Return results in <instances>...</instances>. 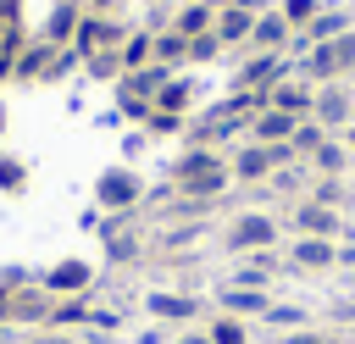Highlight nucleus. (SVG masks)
<instances>
[{"mask_svg": "<svg viewBox=\"0 0 355 344\" xmlns=\"http://www.w3.org/2000/svg\"><path fill=\"white\" fill-rule=\"evenodd\" d=\"M144 144H150V133H144V128H128V133H122V150H128V161H133Z\"/></svg>", "mask_w": 355, "mask_h": 344, "instance_id": "43", "label": "nucleus"}, {"mask_svg": "<svg viewBox=\"0 0 355 344\" xmlns=\"http://www.w3.org/2000/svg\"><path fill=\"white\" fill-rule=\"evenodd\" d=\"M266 183H277V194H300V172H288V166H277Z\"/></svg>", "mask_w": 355, "mask_h": 344, "instance_id": "42", "label": "nucleus"}, {"mask_svg": "<svg viewBox=\"0 0 355 344\" xmlns=\"http://www.w3.org/2000/svg\"><path fill=\"white\" fill-rule=\"evenodd\" d=\"M83 67V55L67 44V50H50V61H44V72H39V83H61L67 72H78Z\"/></svg>", "mask_w": 355, "mask_h": 344, "instance_id": "30", "label": "nucleus"}, {"mask_svg": "<svg viewBox=\"0 0 355 344\" xmlns=\"http://www.w3.org/2000/svg\"><path fill=\"white\" fill-rule=\"evenodd\" d=\"M89 311H94V305H89V294L55 300V305H50V322H44V327H61V333H72V327H83V322H89Z\"/></svg>", "mask_w": 355, "mask_h": 344, "instance_id": "27", "label": "nucleus"}, {"mask_svg": "<svg viewBox=\"0 0 355 344\" xmlns=\"http://www.w3.org/2000/svg\"><path fill=\"white\" fill-rule=\"evenodd\" d=\"M272 272H277V255H272V250H255V255H239V266L227 272V283H239V289H266Z\"/></svg>", "mask_w": 355, "mask_h": 344, "instance_id": "22", "label": "nucleus"}, {"mask_svg": "<svg viewBox=\"0 0 355 344\" xmlns=\"http://www.w3.org/2000/svg\"><path fill=\"white\" fill-rule=\"evenodd\" d=\"M89 283H94V266H89V261H78V255H61L55 266H44V272H39V289H44L50 300L89 294Z\"/></svg>", "mask_w": 355, "mask_h": 344, "instance_id": "7", "label": "nucleus"}, {"mask_svg": "<svg viewBox=\"0 0 355 344\" xmlns=\"http://www.w3.org/2000/svg\"><path fill=\"white\" fill-rule=\"evenodd\" d=\"M283 344H338V333H322V327H294V333H283Z\"/></svg>", "mask_w": 355, "mask_h": 344, "instance_id": "39", "label": "nucleus"}, {"mask_svg": "<svg viewBox=\"0 0 355 344\" xmlns=\"http://www.w3.org/2000/svg\"><path fill=\"white\" fill-rule=\"evenodd\" d=\"M277 244V222L272 211H239L227 227H222V255H255V250H272Z\"/></svg>", "mask_w": 355, "mask_h": 344, "instance_id": "3", "label": "nucleus"}, {"mask_svg": "<svg viewBox=\"0 0 355 344\" xmlns=\"http://www.w3.org/2000/svg\"><path fill=\"white\" fill-rule=\"evenodd\" d=\"M0 39H6V22H0Z\"/></svg>", "mask_w": 355, "mask_h": 344, "instance_id": "49", "label": "nucleus"}, {"mask_svg": "<svg viewBox=\"0 0 355 344\" xmlns=\"http://www.w3.org/2000/svg\"><path fill=\"white\" fill-rule=\"evenodd\" d=\"M322 139H327V128H316V122H311V117H305V122H300V128H294V139H288V144H294V155H300V161H305V155H311V150H316V144H322Z\"/></svg>", "mask_w": 355, "mask_h": 344, "instance_id": "38", "label": "nucleus"}, {"mask_svg": "<svg viewBox=\"0 0 355 344\" xmlns=\"http://www.w3.org/2000/svg\"><path fill=\"white\" fill-rule=\"evenodd\" d=\"M222 55H227V50H222V39H216V28H211V33H194V39H189V55H183V61H222Z\"/></svg>", "mask_w": 355, "mask_h": 344, "instance_id": "36", "label": "nucleus"}, {"mask_svg": "<svg viewBox=\"0 0 355 344\" xmlns=\"http://www.w3.org/2000/svg\"><path fill=\"white\" fill-rule=\"evenodd\" d=\"M139 128H144L150 139H172V133H183V117H172V111H155V105H150V117H144Z\"/></svg>", "mask_w": 355, "mask_h": 344, "instance_id": "37", "label": "nucleus"}, {"mask_svg": "<svg viewBox=\"0 0 355 344\" xmlns=\"http://www.w3.org/2000/svg\"><path fill=\"white\" fill-rule=\"evenodd\" d=\"M255 6H244V0H233V6H222L216 11V39H222V50H244L250 44V33H255Z\"/></svg>", "mask_w": 355, "mask_h": 344, "instance_id": "11", "label": "nucleus"}, {"mask_svg": "<svg viewBox=\"0 0 355 344\" xmlns=\"http://www.w3.org/2000/svg\"><path fill=\"white\" fill-rule=\"evenodd\" d=\"M178 344H211V333H183Z\"/></svg>", "mask_w": 355, "mask_h": 344, "instance_id": "46", "label": "nucleus"}, {"mask_svg": "<svg viewBox=\"0 0 355 344\" xmlns=\"http://www.w3.org/2000/svg\"><path fill=\"white\" fill-rule=\"evenodd\" d=\"M78 22H83V6H78V0H55L50 17H44V28H39V39L55 44V50H67V44L78 39Z\"/></svg>", "mask_w": 355, "mask_h": 344, "instance_id": "14", "label": "nucleus"}, {"mask_svg": "<svg viewBox=\"0 0 355 344\" xmlns=\"http://www.w3.org/2000/svg\"><path fill=\"white\" fill-rule=\"evenodd\" d=\"M344 150H349V155H355V122H349V128H344Z\"/></svg>", "mask_w": 355, "mask_h": 344, "instance_id": "47", "label": "nucleus"}, {"mask_svg": "<svg viewBox=\"0 0 355 344\" xmlns=\"http://www.w3.org/2000/svg\"><path fill=\"white\" fill-rule=\"evenodd\" d=\"M144 194H150V183L139 178L133 161H111V166H100V178H94V211H100V216H133V211L144 205Z\"/></svg>", "mask_w": 355, "mask_h": 344, "instance_id": "1", "label": "nucleus"}, {"mask_svg": "<svg viewBox=\"0 0 355 344\" xmlns=\"http://www.w3.org/2000/svg\"><path fill=\"white\" fill-rule=\"evenodd\" d=\"M50 50H55V44H44V39H28V44H22V55H17V72H11V83H39V72H44V61H50Z\"/></svg>", "mask_w": 355, "mask_h": 344, "instance_id": "26", "label": "nucleus"}, {"mask_svg": "<svg viewBox=\"0 0 355 344\" xmlns=\"http://www.w3.org/2000/svg\"><path fill=\"white\" fill-rule=\"evenodd\" d=\"M194 94H200V83H194V78H183V72H172V78H166V89L155 94V111H172V117H189V105H194Z\"/></svg>", "mask_w": 355, "mask_h": 344, "instance_id": "24", "label": "nucleus"}, {"mask_svg": "<svg viewBox=\"0 0 355 344\" xmlns=\"http://www.w3.org/2000/svg\"><path fill=\"white\" fill-rule=\"evenodd\" d=\"M277 78H288V55H250V61H239L227 94H272Z\"/></svg>", "mask_w": 355, "mask_h": 344, "instance_id": "5", "label": "nucleus"}, {"mask_svg": "<svg viewBox=\"0 0 355 344\" xmlns=\"http://www.w3.org/2000/svg\"><path fill=\"white\" fill-rule=\"evenodd\" d=\"M128 67H122V50H94V55H83V78L89 83H116Z\"/></svg>", "mask_w": 355, "mask_h": 344, "instance_id": "28", "label": "nucleus"}, {"mask_svg": "<svg viewBox=\"0 0 355 344\" xmlns=\"http://www.w3.org/2000/svg\"><path fill=\"white\" fill-rule=\"evenodd\" d=\"M122 39H128V22H122V17H94V11H83L72 50H78V55H94V50H122Z\"/></svg>", "mask_w": 355, "mask_h": 344, "instance_id": "8", "label": "nucleus"}, {"mask_svg": "<svg viewBox=\"0 0 355 344\" xmlns=\"http://www.w3.org/2000/svg\"><path fill=\"white\" fill-rule=\"evenodd\" d=\"M338 266H355V244H338Z\"/></svg>", "mask_w": 355, "mask_h": 344, "instance_id": "45", "label": "nucleus"}, {"mask_svg": "<svg viewBox=\"0 0 355 344\" xmlns=\"http://www.w3.org/2000/svg\"><path fill=\"white\" fill-rule=\"evenodd\" d=\"M166 28H172V33H183V39H194V33H211V28H216V11H211L205 0H183V6H172Z\"/></svg>", "mask_w": 355, "mask_h": 344, "instance_id": "23", "label": "nucleus"}, {"mask_svg": "<svg viewBox=\"0 0 355 344\" xmlns=\"http://www.w3.org/2000/svg\"><path fill=\"white\" fill-rule=\"evenodd\" d=\"M277 11H283V22H288L294 33H305V28H311V17L322 11V0H277Z\"/></svg>", "mask_w": 355, "mask_h": 344, "instance_id": "34", "label": "nucleus"}, {"mask_svg": "<svg viewBox=\"0 0 355 344\" xmlns=\"http://www.w3.org/2000/svg\"><path fill=\"white\" fill-rule=\"evenodd\" d=\"M300 122H305V117H288V111H277V105H261V111L250 117V139H255V144H288Z\"/></svg>", "mask_w": 355, "mask_h": 344, "instance_id": "15", "label": "nucleus"}, {"mask_svg": "<svg viewBox=\"0 0 355 344\" xmlns=\"http://www.w3.org/2000/svg\"><path fill=\"white\" fill-rule=\"evenodd\" d=\"M183 55H189V39L183 33H172V28H150V61H161V67H183Z\"/></svg>", "mask_w": 355, "mask_h": 344, "instance_id": "25", "label": "nucleus"}, {"mask_svg": "<svg viewBox=\"0 0 355 344\" xmlns=\"http://www.w3.org/2000/svg\"><path fill=\"white\" fill-rule=\"evenodd\" d=\"M216 166H227V150L189 144L183 155H172V183H183V178H200V172H216Z\"/></svg>", "mask_w": 355, "mask_h": 344, "instance_id": "21", "label": "nucleus"}, {"mask_svg": "<svg viewBox=\"0 0 355 344\" xmlns=\"http://www.w3.org/2000/svg\"><path fill=\"white\" fill-rule=\"evenodd\" d=\"M311 200H316V205H333V211H344V200H349V183H344V178H311Z\"/></svg>", "mask_w": 355, "mask_h": 344, "instance_id": "31", "label": "nucleus"}, {"mask_svg": "<svg viewBox=\"0 0 355 344\" xmlns=\"http://www.w3.org/2000/svg\"><path fill=\"white\" fill-rule=\"evenodd\" d=\"M227 172H233V183H266V178L277 172V161H272V144H255V139H244V144L227 155Z\"/></svg>", "mask_w": 355, "mask_h": 344, "instance_id": "10", "label": "nucleus"}, {"mask_svg": "<svg viewBox=\"0 0 355 344\" xmlns=\"http://www.w3.org/2000/svg\"><path fill=\"white\" fill-rule=\"evenodd\" d=\"M355 28V11L349 6H322L316 17H311V28L300 33L305 44H327V39H338V33H349Z\"/></svg>", "mask_w": 355, "mask_h": 344, "instance_id": "19", "label": "nucleus"}, {"mask_svg": "<svg viewBox=\"0 0 355 344\" xmlns=\"http://www.w3.org/2000/svg\"><path fill=\"white\" fill-rule=\"evenodd\" d=\"M205 333H211V344H250V327H244L239 316H227V311H216V322H211Z\"/></svg>", "mask_w": 355, "mask_h": 344, "instance_id": "32", "label": "nucleus"}, {"mask_svg": "<svg viewBox=\"0 0 355 344\" xmlns=\"http://www.w3.org/2000/svg\"><path fill=\"white\" fill-rule=\"evenodd\" d=\"M144 311H150L155 322H194V316H200V300H194V294L155 289V294H144Z\"/></svg>", "mask_w": 355, "mask_h": 344, "instance_id": "18", "label": "nucleus"}, {"mask_svg": "<svg viewBox=\"0 0 355 344\" xmlns=\"http://www.w3.org/2000/svg\"><path fill=\"white\" fill-rule=\"evenodd\" d=\"M294 72H300L311 89H322V83H344V78L355 72V28L338 33V39H327V44H311V50L294 61Z\"/></svg>", "mask_w": 355, "mask_h": 344, "instance_id": "2", "label": "nucleus"}, {"mask_svg": "<svg viewBox=\"0 0 355 344\" xmlns=\"http://www.w3.org/2000/svg\"><path fill=\"white\" fill-rule=\"evenodd\" d=\"M6 122H11V111H6V100H0V133H6Z\"/></svg>", "mask_w": 355, "mask_h": 344, "instance_id": "48", "label": "nucleus"}, {"mask_svg": "<svg viewBox=\"0 0 355 344\" xmlns=\"http://www.w3.org/2000/svg\"><path fill=\"white\" fill-rule=\"evenodd\" d=\"M83 11H94V17H116V11H128L133 0H78Z\"/></svg>", "mask_w": 355, "mask_h": 344, "instance_id": "41", "label": "nucleus"}, {"mask_svg": "<svg viewBox=\"0 0 355 344\" xmlns=\"http://www.w3.org/2000/svg\"><path fill=\"white\" fill-rule=\"evenodd\" d=\"M266 305H272V294L266 289H239V283H222L216 289V311H227V316H266Z\"/></svg>", "mask_w": 355, "mask_h": 344, "instance_id": "17", "label": "nucleus"}, {"mask_svg": "<svg viewBox=\"0 0 355 344\" xmlns=\"http://www.w3.org/2000/svg\"><path fill=\"white\" fill-rule=\"evenodd\" d=\"M311 122L327 128V133H344V128L355 122V94H349V83H322L316 100H311Z\"/></svg>", "mask_w": 355, "mask_h": 344, "instance_id": "6", "label": "nucleus"}, {"mask_svg": "<svg viewBox=\"0 0 355 344\" xmlns=\"http://www.w3.org/2000/svg\"><path fill=\"white\" fill-rule=\"evenodd\" d=\"M122 67H128V72L150 67V28H139V33H128V39H122Z\"/></svg>", "mask_w": 355, "mask_h": 344, "instance_id": "33", "label": "nucleus"}, {"mask_svg": "<svg viewBox=\"0 0 355 344\" xmlns=\"http://www.w3.org/2000/svg\"><path fill=\"white\" fill-rule=\"evenodd\" d=\"M294 233H311V239H338L344 233V211H333V205H316L311 194L294 205Z\"/></svg>", "mask_w": 355, "mask_h": 344, "instance_id": "12", "label": "nucleus"}, {"mask_svg": "<svg viewBox=\"0 0 355 344\" xmlns=\"http://www.w3.org/2000/svg\"><path fill=\"white\" fill-rule=\"evenodd\" d=\"M349 161H355V155L344 150V139H333V133H327V139L305 155V172H311V178H344V166H349Z\"/></svg>", "mask_w": 355, "mask_h": 344, "instance_id": "20", "label": "nucleus"}, {"mask_svg": "<svg viewBox=\"0 0 355 344\" xmlns=\"http://www.w3.org/2000/svg\"><path fill=\"white\" fill-rule=\"evenodd\" d=\"M288 266H300V272H333V266H338V239H311V233H300V239L288 244Z\"/></svg>", "mask_w": 355, "mask_h": 344, "instance_id": "13", "label": "nucleus"}, {"mask_svg": "<svg viewBox=\"0 0 355 344\" xmlns=\"http://www.w3.org/2000/svg\"><path fill=\"white\" fill-rule=\"evenodd\" d=\"M22 344H78V338H72V333H61V327H33Z\"/></svg>", "mask_w": 355, "mask_h": 344, "instance_id": "40", "label": "nucleus"}, {"mask_svg": "<svg viewBox=\"0 0 355 344\" xmlns=\"http://www.w3.org/2000/svg\"><path fill=\"white\" fill-rule=\"evenodd\" d=\"M311 100H316V89H311L300 72L277 78V83H272V94H266V105H277V111H288V117H311Z\"/></svg>", "mask_w": 355, "mask_h": 344, "instance_id": "16", "label": "nucleus"}, {"mask_svg": "<svg viewBox=\"0 0 355 344\" xmlns=\"http://www.w3.org/2000/svg\"><path fill=\"white\" fill-rule=\"evenodd\" d=\"M0 22L6 28H22V0H0Z\"/></svg>", "mask_w": 355, "mask_h": 344, "instance_id": "44", "label": "nucleus"}, {"mask_svg": "<svg viewBox=\"0 0 355 344\" xmlns=\"http://www.w3.org/2000/svg\"><path fill=\"white\" fill-rule=\"evenodd\" d=\"M294 39H300V33H294V28L283 22V11H277V6H266V11L255 17L250 50H255V55H288V44H294Z\"/></svg>", "mask_w": 355, "mask_h": 344, "instance_id": "9", "label": "nucleus"}, {"mask_svg": "<svg viewBox=\"0 0 355 344\" xmlns=\"http://www.w3.org/2000/svg\"><path fill=\"white\" fill-rule=\"evenodd\" d=\"M28 178H33V166H28L22 155L0 150V194H22V189H28Z\"/></svg>", "mask_w": 355, "mask_h": 344, "instance_id": "29", "label": "nucleus"}, {"mask_svg": "<svg viewBox=\"0 0 355 344\" xmlns=\"http://www.w3.org/2000/svg\"><path fill=\"white\" fill-rule=\"evenodd\" d=\"M50 294L39 289V277L17 283V289H0V322H17V327H44L50 322Z\"/></svg>", "mask_w": 355, "mask_h": 344, "instance_id": "4", "label": "nucleus"}, {"mask_svg": "<svg viewBox=\"0 0 355 344\" xmlns=\"http://www.w3.org/2000/svg\"><path fill=\"white\" fill-rule=\"evenodd\" d=\"M266 327H283V333H294V327H305L311 322V311H300V305H266V316H261Z\"/></svg>", "mask_w": 355, "mask_h": 344, "instance_id": "35", "label": "nucleus"}]
</instances>
